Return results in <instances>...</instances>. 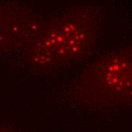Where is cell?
Returning a JSON list of instances; mask_svg holds the SVG:
<instances>
[{
	"label": "cell",
	"mask_w": 132,
	"mask_h": 132,
	"mask_svg": "<svg viewBox=\"0 0 132 132\" xmlns=\"http://www.w3.org/2000/svg\"><path fill=\"white\" fill-rule=\"evenodd\" d=\"M100 12L95 7L79 8L40 27L26 46L27 62L49 69L89 55L97 41Z\"/></svg>",
	"instance_id": "obj_1"
},
{
	"label": "cell",
	"mask_w": 132,
	"mask_h": 132,
	"mask_svg": "<svg viewBox=\"0 0 132 132\" xmlns=\"http://www.w3.org/2000/svg\"><path fill=\"white\" fill-rule=\"evenodd\" d=\"M76 92L88 106L132 103V46L112 51L93 62L80 76Z\"/></svg>",
	"instance_id": "obj_2"
},
{
	"label": "cell",
	"mask_w": 132,
	"mask_h": 132,
	"mask_svg": "<svg viewBox=\"0 0 132 132\" xmlns=\"http://www.w3.org/2000/svg\"><path fill=\"white\" fill-rule=\"evenodd\" d=\"M0 132H10V131H9L8 130L5 129V128H0Z\"/></svg>",
	"instance_id": "obj_3"
}]
</instances>
